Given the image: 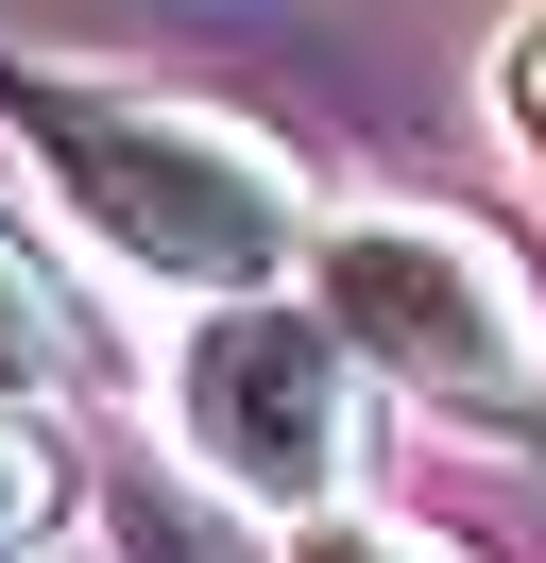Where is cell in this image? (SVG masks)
<instances>
[{
	"mask_svg": "<svg viewBox=\"0 0 546 563\" xmlns=\"http://www.w3.org/2000/svg\"><path fill=\"white\" fill-rule=\"evenodd\" d=\"M291 563H461V547H444V529H410V512H359V495H341V512L291 529Z\"/></svg>",
	"mask_w": 546,
	"mask_h": 563,
	"instance_id": "52a82bcc",
	"label": "cell"
},
{
	"mask_svg": "<svg viewBox=\"0 0 546 563\" xmlns=\"http://www.w3.org/2000/svg\"><path fill=\"white\" fill-rule=\"evenodd\" d=\"M359 358L307 290H256V308H188L171 342V427H188V478L239 495L256 529L341 512V461H359Z\"/></svg>",
	"mask_w": 546,
	"mask_h": 563,
	"instance_id": "3957f363",
	"label": "cell"
},
{
	"mask_svg": "<svg viewBox=\"0 0 546 563\" xmlns=\"http://www.w3.org/2000/svg\"><path fill=\"white\" fill-rule=\"evenodd\" d=\"M307 308L341 324L359 376H393L410 410L478 427V444H546V290L478 206H325L307 240Z\"/></svg>",
	"mask_w": 546,
	"mask_h": 563,
	"instance_id": "7a4b0ae2",
	"label": "cell"
},
{
	"mask_svg": "<svg viewBox=\"0 0 546 563\" xmlns=\"http://www.w3.org/2000/svg\"><path fill=\"white\" fill-rule=\"evenodd\" d=\"M52 529H68V444L0 410V563H52Z\"/></svg>",
	"mask_w": 546,
	"mask_h": 563,
	"instance_id": "8992f818",
	"label": "cell"
},
{
	"mask_svg": "<svg viewBox=\"0 0 546 563\" xmlns=\"http://www.w3.org/2000/svg\"><path fill=\"white\" fill-rule=\"evenodd\" d=\"M495 103H512V120H529V137H546V18H529V35H512V52H495Z\"/></svg>",
	"mask_w": 546,
	"mask_h": 563,
	"instance_id": "ba28073f",
	"label": "cell"
},
{
	"mask_svg": "<svg viewBox=\"0 0 546 563\" xmlns=\"http://www.w3.org/2000/svg\"><path fill=\"white\" fill-rule=\"evenodd\" d=\"M52 376H86V324H68V290L34 274L18 240H0V410H34Z\"/></svg>",
	"mask_w": 546,
	"mask_h": 563,
	"instance_id": "5b68a950",
	"label": "cell"
},
{
	"mask_svg": "<svg viewBox=\"0 0 546 563\" xmlns=\"http://www.w3.org/2000/svg\"><path fill=\"white\" fill-rule=\"evenodd\" d=\"M0 137L18 172L86 222L120 274L188 290V308H256V290H307V206L291 137L188 103V86H136V69H86V52H0Z\"/></svg>",
	"mask_w": 546,
	"mask_h": 563,
	"instance_id": "6da1fadb",
	"label": "cell"
},
{
	"mask_svg": "<svg viewBox=\"0 0 546 563\" xmlns=\"http://www.w3.org/2000/svg\"><path fill=\"white\" fill-rule=\"evenodd\" d=\"M102 563H291V529H256L205 478H120L102 495Z\"/></svg>",
	"mask_w": 546,
	"mask_h": 563,
	"instance_id": "277c9868",
	"label": "cell"
}]
</instances>
